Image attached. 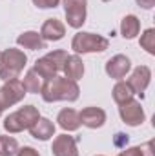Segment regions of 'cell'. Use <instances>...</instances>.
<instances>
[{
	"instance_id": "cell-25",
	"label": "cell",
	"mask_w": 155,
	"mask_h": 156,
	"mask_svg": "<svg viewBox=\"0 0 155 156\" xmlns=\"http://www.w3.org/2000/svg\"><path fill=\"white\" fill-rule=\"evenodd\" d=\"M15 156H40V153L35 149V147L26 145V147H20V149L17 151V154H15Z\"/></svg>"
},
{
	"instance_id": "cell-15",
	"label": "cell",
	"mask_w": 155,
	"mask_h": 156,
	"mask_svg": "<svg viewBox=\"0 0 155 156\" xmlns=\"http://www.w3.org/2000/svg\"><path fill=\"white\" fill-rule=\"evenodd\" d=\"M62 71H64L66 78H70L73 82H78L84 76V62H82L80 55H70L66 64H64V67H62Z\"/></svg>"
},
{
	"instance_id": "cell-7",
	"label": "cell",
	"mask_w": 155,
	"mask_h": 156,
	"mask_svg": "<svg viewBox=\"0 0 155 156\" xmlns=\"http://www.w3.org/2000/svg\"><path fill=\"white\" fill-rule=\"evenodd\" d=\"M119 116H120V120H122L126 125L137 127V125H141V123L146 120V113H144L141 102L135 100V98H131L130 102L119 105Z\"/></svg>"
},
{
	"instance_id": "cell-29",
	"label": "cell",
	"mask_w": 155,
	"mask_h": 156,
	"mask_svg": "<svg viewBox=\"0 0 155 156\" xmlns=\"http://www.w3.org/2000/svg\"><path fill=\"white\" fill-rule=\"evenodd\" d=\"M135 2L142 9H152V7H155V0H135Z\"/></svg>"
},
{
	"instance_id": "cell-33",
	"label": "cell",
	"mask_w": 155,
	"mask_h": 156,
	"mask_svg": "<svg viewBox=\"0 0 155 156\" xmlns=\"http://www.w3.org/2000/svg\"><path fill=\"white\" fill-rule=\"evenodd\" d=\"M0 56H2V51H0Z\"/></svg>"
},
{
	"instance_id": "cell-5",
	"label": "cell",
	"mask_w": 155,
	"mask_h": 156,
	"mask_svg": "<svg viewBox=\"0 0 155 156\" xmlns=\"http://www.w3.org/2000/svg\"><path fill=\"white\" fill-rule=\"evenodd\" d=\"M26 94L28 93H26V87L20 78L4 82V85L0 87V111H6L7 107H13L15 104L22 102Z\"/></svg>"
},
{
	"instance_id": "cell-30",
	"label": "cell",
	"mask_w": 155,
	"mask_h": 156,
	"mask_svg": "<svg viewBox=\"0 0 155 156\" xmlns=\"http://www.w3.org/2000/svg\"><path fill=\"white\" fill-rule=\"evenodd\" d=\"M102 2H112V0H102Z\"/></svg>"
},
{
	"instance_id": "cell-31",
	"label": "cell",
	"mask_w": 155,
	"mask_h": 156,
	"mask_svg": "<svg viewBox=\"0 0 155 156\" xmlns=\"http://www.w3.org/2000/svg\"><path fill=\"white\" fill-rule=\"evenodd\" d=\"M2 113H4V111H0V116H2Z\"/></svg>"
},
{
	"instance_id": "cell-12",
	"label": "cell",
	"mask_w": 155,
	"mask_h": 156,
	"mask_svg": "<svg viewBox=\"0 0 155 156\" xmlns=\"http://www.w3.org/2000/svg\"><path fill=\"white\" fill-rule=\"evenodd\" d=\"M66 35V26L59 18H47L40 27V37L44 42H59Z\"/></svg>"
},
{
	"instance_id": "cell-22",
	"label": "cell",
	"mask_w": 155,
	"mask_h": 156,
	"mask_svg": "<svg viewBox=\"0 0 155 156\" xmlns=\"http://www.w3.org/2000/svg\"><path fill=\"white\" fill-rule=\"evenodd\" d=\"M139 44H141V47H142L148 55H155V29L153 27H148V29L141 35Z\"/></svg>"
},
{
	"instance_id": "cell-20",
	"label": "cell",
	"mask_w": 155,
	"mask_h": 156,
	"mask_svg": "<svg viewBox=\"0 0 155 156\" xmlns=\"http://www.w3.org/2000/svg\"><path fill=\"white\" fill-rule=\"evenodd\" d=\"M33 69H35L40 76L44 78V80H49V78L57 76V73H59L57 66H55V64H53L47 56H42V58H39V60L33 64Z\"/></svg>"
},
{
	"instance_id": "cell-24",
	"label": "cell",
	"mask_w": 155,
	"mask_h": 156,
	"mask_svg": "<svg viewBox=\"0 0 155 156\" xmlns=\"http://www.w3.org/2000/svg\"><path fill=\"white\" fill-rule=\"evenodd\" d=\"M62 0H33V4L39 7V9H53L60 4Z\"/></svg>"
},
{
	"instance_id": "cell-28",
	"label": "cell",
	"mask_w": 155,
	"mask_h": 156,
	"mask_svg": "<svg viewBox=\"0 0 155 156\" xmlns=\"http://www.w3.org/2000/svg\"><path fill=\"white\" fill-rule=\"evenodd\" d=\"M115 145H119V147L128 145V134H124V133H117L115 134Z\"/></svg>"
},
{
	"instance_id": "cell-11",
	"label": "cell",
	"mask_w": 155,
	"mask_h": 156,
	"mask_svg": "<svg viewBox=\"0 0 155 156\" xmlns=\"http://www.w3.org/2000/svg\"><path fill=\"white\" fill-rule=\"evenodd\" d=\"M78 118H80V125H84L88 129H99L106 123V111L100 107L89 105L78 113Z\"/></svg>"
},
{
	"instance_id": "cell-14",
	"label": "cell",
	"mask_w": 155,
	"mask_h": 156,
	"mask_svg": "<svg viewBox=\"0 0 155 156\" xmlns=\"http://www.w3.org/2000/svg\"><path fill=\"white\" fill-rule=\"evenodd\" d=\"M57 122H59V127L64 129L66 133H73V131H78L80 127V118H78V113L71 107H64L59 115H57Z\"/></svg>"
},
{
	"instance_id": "cell-3",
	"label": "cell",
	"mask_w": 155,
	"mask_h": 156,
	"mask_svg": "<svg viewBox=\"0 0 155 156\" xmlns=\"http://www.w3.org/2000/svg\"><path fill=\"white\" fill-rule=\"evenodd\" d=\"M39 118H40L39 107H35V105H24L18 111L7 115V116L4 118L2 125H4V129L9 134H17V133H22V131L29 129Z\"/></svg>"
},
{
	"instance_id": "cell-10",
	"label": "cell",
	"mask_w": 155,
	"mask_h": 156,
	"mask_svg": "<svg viewBox=\"0 0 155 156\" xmlns=\"http://www.w3.org/2000/svg\"><path fill=\"white\" fill-rule=\"evenodd\" d=\"M51 153L53 156H78V147L77 140L73 136H70L68 133L55 136L53 144H51Z\"/></svg>"
},
{
	"instance_id": "cell-2",
	"label": "cell",
	"mask_w": 155,
	"mask_h": 156,
	"mask_svg": "<svg viewBox=\"0 0 155 156\" xmlns=\"http://www.w3.org/2000/svg\"><path fill=\"white\" fill-rule=\"evenodd\" d=\"M26 64H28V56H26V53L22 49L9 47V49L2 51V56H0V78L4 82L18 78L20 73L24 71Z\"/></svg>"
},
{
	"instance_id": "cell-1",
	"label": "cell",
	"mask_w": 155,
	"mask_h": 156,
	"mask_svg": "<svg viewBox=\"0 0 155 156\" xmlns=\"http://www.w3.org/2000/svg\"><path fill=\"white\" fill-rule=\"evenodd\" d=\"M42 98L47 104L53 102H77L80 96V87L77 82L70 80L66 76H53L44 82L42 87Z\"/></svg>"
},
{
	"instance_id": "cell-17",
	"label": "cell",
	"mask_w": 155,
	"mask_h": 156,
	"mask_svg": "<svg viewBox=\"0 0 155 156\" xmlns=\"http://www.w3.org/2000/svg\"><path fill=\"white\" fill-rule=\"evenodd\" d=\"M141 33V20L135 15H126L120 20V35L126 40H133Z\"/></svg>"
},
{
	"instance_id": "cell-8",
	"label": "cell",
	"mask_w": 155,
	"mask_h": 156,
	"mask_svg": "<svg viewBox=\"0 0 155 156\" xmlns=\"http://www.w3.org/2000/svg\"><path fill=\"white\" fill-rule=\"evenodd\" d=\"M104 71H106L108 76L113 78V80H122L131 71V60L126 55H115V56H112L106 62Z\"/></svg>"
},
{
	"instance_id": "cell-23",
	"label": "cell",
	"mask_w": 155,
	"mask_h": 156,
	"mask_svg": "<svg viewBox=\"0 0 155 156\" xmlns=\"http://www.w3.org/2000/svg\"><path fill=\"white\" fill-rule=\"evenodd\" d=\"M46 56L57 66L59 71H62V67H64V64H66V60H68L70 55H68V51H64V49H53V51H49Z\"/></svg>"
},
{
	"instance_id": "cell-27",
	"label": "cell",
	"mask_w": 155,
	"mask_h": 156,
	"mask_svg": "<svg viewBox=\"0 0 155 156\" xmlns=\"http://www.w3.org/2000/svg\"><path fill=\"white\" fill-rule=\"evenodd\" d=\"M139 147H141V154L142 156H155L153 154V144L152 142H146V144H142Z\"/></svg>"
},
{
	"instance_id": "cell-32",
	"label": "cell",
	"mask_w": 155,
	"mask_h": 156,
	"mask_svg": "<svg viewBox=\"0 0 155 156\" xmlns=\"http://www.w3.org/2000/svg\"><path fill=\"white\" fill-rule=\"evenodd\" d=\"M97 156H104V154H97Z\"/></svg>"
},
{
	"instance_id": "cell-19",
	"label": "cell",
	"mask_w": 155,
	"mask_h": 156,
	"mask_svg": "<svg viewBox=\"0 0 155 156\" xmlns=\"http://www.w3.org/2000/svg\"><path fill=\"white\" fill-rule=\"evenodd\" d=\"M44 82H46V80L40 76V75L35 71V69H33V67L26 71L24 80H22V83H24V87H26V93H33V94H39V93H42Z\"/></svg>"
},
{
	"instance_id": "cell-6",
	"label": "cell",
	"mask_w": 155,
	"mask_h": 156,
	"mask_svg": "<svg viewBox=\"0 0 155 156\" xmlns=\"http://www.w3.org/2000/svg\"><path fill=\"white\" fill-rule=\"evenodd\" d=\"M62 5H64L68 26L73 27V29H80L86 24L88 0H62Z\"/></svg>"
},
{
	"instance_id": "cell-26",
	"label": "cell",
	"mask_w": 155,
	"mask_h": 156,
	"mask_svg": "<svg viewBox=\"0 0 155 156\" xmlns=\"http://www.w3.org/2000/svg\"><path fill=\"white\" fill-rule=\"evenodd\" d=\"M117 156H142L141 154V147H124V151H120Z\"/></svg>"
},
{
	"instance_id": "cell-21",
	"label": "cell",
	"mask_w": 155,
	"mask_h": 156,
	"mask_svg": "<svg viewBox=\"0 0 155 156\" xmlns=\"http://www.w3.org/2000/svg\"><path fill=\"white\" fill-rule=\"evenodd\" d=\"M18 142L17 138L9 134H0V156H15L18 151Z\"/></svg>"
},
{
	"instance_id": "cell-4",
	"label": "cell",
	"mask_w": 155,
	"mask_h": 156,
	"mask_svg": "<svg viewBox=\"0 0 155 156\" xmlns=\"http://www.w3.org/2000/svg\"><path fill=\"white\" fill-rule=\"evenodd\" d=\"M110 47V40L102 35H95L89 31H78L71 38V49L75 55H89V53H104Z\"/></svg>"
},
{
	"instance_id": "cell-9",
	"label": "cell",
	"mask_w": 155,
	"mask_h": 156,
	"mask_svg": "<svg viewBox=\"0 0 155 156\" xmlns=\"http://www.w3.org/2000/svg\"><path fill=\"white\" fill-rule=\"evenodd\" d=\"M126 82H128V85L133 89L135 94H141V96H142V93L148 89V85H150V82H152V69H150L148 66H137V67L131 71V75H130V78H128Z\"/></svg>"
},
{
	"instance_id": "cell-16",
	"label": "cell",
	"mask_w": 155,
	"mask_h": 156,
	"mask_svg": "<svg viewBox=\"0 0 155 156\" xmlns=\"http://www.w3.org/2000/svg\"><path fill=\"white\" fill-rule=\"evenodd\" d=\"M17 44L24 49H31V51H39L46 49V42L42 40L39 31H24L22 35L17 37Z\"/></svg>"
},
{
	"instance_id": "cell-18",
	"label": "cell",
	"mask_w": 155,
	"mask_h": 156,
	"mask_svg": "<svg viewBox=\"0 0 155 156\" xmlns=\"http://www.w3.org/2000/svg\"><path fill=\"white\" fill-rule=\"evenodd\" d=\"M112 96H113V100H115L117 105H122V104L130 102V100L135 96V93H133V89L128 85L126 80H117V83L113 85V91H112Z\"/></svg>"
},
{
	"instance_id": "cell-13",
	"label": "cell",
	"mask_w": 155,
	"mask_h": 156,
	"mask_svg": "<svg viewBox=\"0 0 155 156\" xmlns=\"http://www.w3.org/2000/svg\"><path fill=\"white\" fill-rule=\"evenodd\" d=\"M29 134L35 138V140H40V142H47L55 136V123L49 120V118L40 116L29 129Z\"/></svg>"
}]
</instances>
